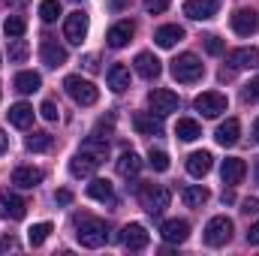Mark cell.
<instances>
[{
	"label": "cell",
	"mask_w": 259,
	"mask_h": 256,
	"mask_svg": "<svg viewBox=\"0 0 259 256\" xmlns=\"http://www.w3.org/2000/svg\"><path fill=\"white\" fill-rule=\"evenodd\" d=\"M220 9V0H187L184 3V15L193 18V21H208L214 18Z\"/></svg>",
	"instance_id": "30bf717a"
},
{
	"label": "cell",
	"mask_w": 259,
	"mask_h": 256,
	"mask_svg": "<svg viewBox=\"0 0 259 256\" xmlns=\"http://www.w3.org/2000/svg\"><path fill=\"white\" fill-rule=\"evenodd\" d=\"M27 58V42L24 39H12V46H9V61L12 64H21Z\"/></svg>",
	"instance_id": "74e56055"
},
{
	"label": "cell",
	"mask_w": 259,
	"mask_h": 256,
	"mask_svg": "<svg viewBox=\"0 0 259 256\" xmlns=\"http://www.w3.org/2000/svg\"><path fill=\"white\" fill-rule=\"evenodd\" d=\"M175 136H178L181 142H196V139L202 136V127L196 124L193 118H181V121L175 124Z\"/></svg>",
	"instance_id": "1f68e13d"
},
{
	"label": "cell",
	"mask_w": 259,
	"mask_h": 256,
	"mask_svg": "<svg viewBox=\"0 0 259 256\" xmlns=\"http://www.w3.org/2000/svg\"><path fill=\"white\" fill-rule=\"evenodd\" d=\"M160 235H163V241L166 244H184L187 238H190V223L187 220H166L163 226H160Z\"/></svg>",
	"instance_id": "9c48e42d"
},
{
	"label": "cell",
	"mask_w": 259,
	"mask_h": 256,
	"mask_svg": "<svg viewBox=\"0 0 259 256\" xmlns=\"http://www.w3.org/2000/svg\"><path fill=\"white\" fill-rule=\"evenodd\" d=\"M139 202H142V208H145L151 217H160V214L169 208L172 193L166 190L163 184H142V187H139Z\"/></svg>",
	"instance_id": "6da1fadb"
},
{
	"label": "cell",
	"mask_w": 259,
	"mask_h": 256,
	"mask_svg": "<svg viewBox=\"0 0 259 256\" xmlns=\"http://www.w3.org/2000/svg\"><path fill=\"white\" fill-rule=\"evenodd\" d=\"M247 241H250V244H259V220L250 226V232H247Z\"/></svg>",
	"instance_id": "bcb514c9"
},
{
	"label": "cell",
	"mask_w": 259,
	"mask_h": 256,
	"mask_svg": "<svg viewBox=\"0 0 259 256\" xmlns=\"http://www.w3.org/2000/svg\"><path fill=\"white\" fill-rule=\"evenodd\" d=\"M121 241H124V247H130V250H145L148 241H151V235H148V229L142 223H127L121 229Z\"/></svg>",
	"instance_id": "8fae6325"
},
{
	"label": "cell",
	"mask_w": 259,
	"mask_h": 256,
	"mask_svg": "<svg viewBox=\"0 0 259 256\" xmlns=\"http://www.w3.org/2000/svg\"><path fill=\"white\" fill-rule=\"evenodd\" d=\"M211 166H214V157H211L208 151H193V154L187 157V172H190L193 178H205V175L211 172Z\"/></svg>",
	"instance_id": "ffe728a7"
},
{
	"label": "cell",
	"mask_w": 259,
	"mask_h": 256,
	"mask_svg": "<svg viewBox=\"0 0 259 256\" xmlns=\"http://www.w3.org/2000/svg\"><path fill=\"white\" fill-rule=\"evenodd\" d=\"M6 115H9V124L18 127V130H24V127L33 124V106H27V103H15V106H9Z\"/></svg>",
	"instance_id": "d4e9b609"
},
{
	"label": "cell",
	"mask_w": 259,
	"mask_h": 256,
	"mask_svg": "<svg viewBox=\"0 0 259 256\" xmlns=\"http://www.w3.org/2000/svg\"><path fill=\"white\" fill-rule=\"evenodd\" d=\"M42 88V78H39V72H33V69H24V72H18L15 75V91L18 94H36Z\"/></svg>",
	"instance_id": "4316f807"
},
{
	"label": "cell",
	"mask_w": 259,
	"mask_h": 256,
	"mask_svg": "<svg viewBox=\"0 0 259 256\" xmlns=\"http://www.w3.org/2000/svg\"><path fill=\"white\" fill-rule=\"evenodd\" d=\"M220 175H223V184L235 187V184H241V181H244V175H247V163H244L241 157H226V160H223Z\"/></svg>",
	"instance_id": "5bb4252c"
},
{
	"label": "cell",
	"mask_w": 259,
	"mask_h": 256,
	"mask_svg": "<svg viewBox=\"0 0 259 256\" xmlns=\"http://www.w3.org/2000/svg\"><path fill=\"white\" fill-rule=\"evenodd\" d=\"M97 169H100V160H97L94 154H88V151H78V154L69 160V172H72L75 178H94Z\"/></svg>",
	"instance_id": "7c38bea8"
},
{
	"label": "cell",
	"mask_w": 259,
	"mask_h": 256,
	"mask_svg": "<svg viewBox=\"0 0 259 256\" xmlns=\"http://www.w3.org/2000/svg\"><path fill=\"white\" fill-rule=\"evenodd\" d=\"M136 72H139V75H142V78H148V81H151V78H157V75H160V72H163V64H160V58H157V55H151V52H139V55H136Z\"/></svg>",
	"instance_id": "e0dca14e"
},
{
	"label": "cell",
	"mask_w": 259,
	"mask_h": 256,
	"mask_svg": "<svg viewBox=\"0 0 259 256\" xmlns=\"http://www.w3.org/2000/svg\"><path fill=\"white\" fill-rule=\"evenodd\" d=\"M148 166H151L154 172H166V169H169V154H166V151H151V154H148Z\"/></svg>",
	"instance_id": "8d00e7d4"
},
{
	"label": "cell",
	"mask_w": 259,
	"mask_h": 256,
	"mask_svg": "<svg viewBox=\"0 0 259 256\" xmlns=\"http://www.w3.org/2000/svg\"><path fill=\"white\" fill-rule=\"evenodd\" d=\"M39 55H42V64L52 66V69H58V66L66 64V49L58 42V39H52V36H46V39H42Z\"/></svg>",
	"instance_id": "4fadbf2b"
},
{
	"label": "cell",
	"mask_w": 259,
	"mask_h": 256,
	"mask_svg": "<svg viewBox=\"0 0 259 256\" xmlns=\"http://www.w3.org/2000/svg\"><path fill=\"white\" fill-rule=\"evenodd\" d=\"M208 187H202V184H190V187H184L181 190V202L187 205V208H202L205 202H208Z\"/></svg>",
	"instance_id": "f1b7e54d"
},
{
	"label": "cell",
	"mask_w": 259,
	"mask_h": 256,
	"mask_svg": "<svg viewBox=\"0 0 259 256\" xmlns=\"http://www.w3.org/2000/svg\"><path fill=\"white\" fill-rule=\"evenodd\" d=\"M223 49H226V46H223L220 36H205V52H208V55H223Z\"/></svg>",
	"instance_id": "ab89813d"
},
{
	"label": "cell",
	"mask_w": 259,
	"mask_h": 256,
	"mask_svg": "<svg viewBox=\"0 0 259 256\" xmlns=\"http://www.w3.org/2000/svg\"><path fill=\"white\" fill-rule=\"evenodd\" d=\"M12 247H15V238H12V235H6V238L0 241V250H12Z\"/></svg>",
	"instance_id": "7dc6e473"
},
{
	"label": "cell",
	"mask_w": 259,
	"mask_h": 256,
	"mask_svg": "<svg viewBox=\"0 0 259 256\" xmlns=\"http://www.w3.org/2000/svg\"><path fill=\"white\" fill-rule=\"evenodd\" d=\"M24 145H27V151L42 154V151H49V148H52V136H49V133H30Z\"/></svg>",
	"instance_id": "836d02e7"
},
{
	"label": "cell",
	"mask_w": 259,
	"mask_h": 256,
	"mask_svg": "<svg viewBox=\"0 0 259 256\" xmlns=\"http://www.w3.org/2000/svg\"><path fill=\"white\" fill-rule=\"evenodd\" d=\"M184 39V27H178V24H163V27H157V33H154V42L160 46V49H172L175 42H181Z\"/></svg>",
	"instance_id": "603a6c76"
},
{
	"label": "cell",
	"mask_w": 259,
	"mask_h": 256,
	"mask_svg": "<svg viewBox=\"0 0 259 256\" xmlns=\"http://www.w3.org/2000/svg\"><path fill=\"white\" fill-rule=\"evenodd\" d=\"M6 148H9V136L0 130V154H6Z\"/></svg>",
	"instance_id": "c3c4849f"
},
{
	"label": "cell",
	"mask_w": 259,
	"mask_h": 256,
	"mask_svg": "<svg viewBox=\"0 0 259 256\" xmlns=\"http://www.w3.org/2000/svg\"><path fill=\"white\" fill-rule=\"evenodd\" d=\"M256 178H259V166H256Z\"/></svg>",
	"instance_id": "816d5d0a"
},
{
	"label": "cell",
	"mask_w": 259,
	"mask_h": 256,
	"mask_svg": "<svg viewBox=\"0 0 259 256\" xmlns=\"http://www.w3.org/2000/svg\"><path fill=\"white\" fill-rule=\"evenodd\" d=\"M81 64H84V69H91V72H97V69H100V64H97V55H88Z\"/></svg>",
	"instance_id": "f6af8a7d"
},
{
	"label": "cell",
	"mask_w": 259,
	"mask_h": 256,
	"mask_svg": "<svg viewBox=\"0 0 259 256\" xmlns=\"http://www.w3.org/2000/svg\"><path fill=\"white\" fill-rule=\"evenodd\" d=\"M109 88L115 94H124L130 88V69L124 64H112L109 66Z\"/></svg>",
	"instance_id": "83f0119b"
},
{
	"label": "cell",
	"mask_w": 259,
	"mask_h": 256,
	"mask_svg": "<svg viewBox=\"0 0 259 256\" xmlns=\"http://www.w3.org/2000/svg\"><path fill=\"white\" fill-rule=\"evenodd\" d=\"M169 9V0H145V12L148 15H160Z\"/></svg>",
	"instance_id": "60d3db41"
},
{
	"label": "cell",
	"mask_w": 259,
	"mask_h": 256,
	"mask_svg": "<svg viewBox=\"0 0 259 256\" xmlns=\"http://www.w3.org/2000/svg\"><path fill=\"white\" fill-rule=\"evenodd\" d=\"M84 36H88V15L81 9H75L64 18V39L69 46H81Z\"/></svg>",
	"instance_id": "ba28073f"
},
{
	"label": "cell",
	"mask_w": 259,
	"mask_h": 256,
	"mask_svg": "<svg viewBox=\"0 0 259 256\" xmlns=\"http://www.w3.org/2000/svg\"><path fill=\"white\" fill-rule=\"evenodd\" d=\"M130 39H133V21H118V24H112L109 33H106V42H109L112 49H124Z\"/></svg>",
	"instance_id": "44dd1931"
},
{
	"label": "cell",
	"mask_w": 259,
	"mask_h": 256,
	"mask_svg": "<svg viewBox=\"0 0 259 256\" xmlns=\"http://www.w3.org/2000/svg\"><path fill=\"white\" fill-rule=\"evenodd\" d=\"M55 202H58V205H69V202H72V193L69 190H58L55 193Z\"/></svg>",
	"instance_id": "ee69618b"
},
{
	"label": "cell",
	"mask_w": 259,
	"mask_h": 256,
	"mask_svg": "<svg viewBox=\"0 0 259 256\" xmlns=\"http://www.w3.org/2000/svg\"><path fill=\"white\" fill-rule=\"evenodd\" d=\"M193 106H196V112H202L205 118H220L229 109V100L220 91H205V94H199L193 100Z\"/></svg>",
	"instance_id": "8992f818"
},
{
	"label": "cell",
	"mask_w": 259,
	"mask_h": 256,
	"mask_svg": "<svg viewBox=\"0 0 259 256\" xmlns=\"http://www.w3.org/2000/svg\"><path fill=\"white\" fill-rule=\"evenodd\" d=\"M39 115H42L46 121H58V118H61V109H58L52 100H46V103L39 106Z\"/></svg>",
	"instance_id": "f35d334b"
},
{
	"label": "cell",
	"mask_w": 259,
	"mask_h": 256,
	"mask_svg": "<svg viewBox=\"0 0 259 256\" xmlns=\"http://www.w3.org/2000/svg\"><path fill=\"white\" fill-rule=\"evenodd\" d=\"M241 214H247V217H250V214H259V199L256 196H247V199L241 202Z\"/></svg>",
	"instance_id": "b9f144b4"
},
{
	"label": "cell",
	"mask_w": 259,
	"mask_h": 256,
	"mask_svg": "<svg viewBox=\"0 0 259 256\" xmlns=\"http://www.w3.org/2000/svg\"><path fill=\"white\" fill-rule=\"evenodd\" d=\"M24 30H27V21H24L21 15H9V18H6V24H3L6 39H21V36H24Z\"/></svg>",
	"instance_id": "d6a6232c"
},
{
	"label": "cell",
	"mask_w": 259,
	"mask_h": 256,
	"mask_svg": "<svg viewBox=\"0 0 259 256\" xmlns=\"http://www.w3.org/2000/svg\"><path fill=\"white\" fill-rule=\"evenodd\" d=\"M64 91L69 94V100H72L75 106H94V103L100 100L97 84L88 81V78H81V75H66L64 78Z\"/></svg>",
	"instance_id": "7a4b0ae2"
},
{
	"label": "cell",
	"mask_w": 259,
	"mask_h": 256,
	"mask_svg": "<svg viewBox=\"0 0 259 256\" xmlns=\"http://www.w3.org/2000/svg\"><path fill=\"white\" fill-rule=\"evenodd\" d=\"M133 127L142 136H160L163 133V118L154 115V112H139V115H133Z\"/></svg>",
	"instance_id": "2e32d148"
},
{
	"label": "cell",
	"mask_w": 259,
	"mask_h": 256,
	"mask_svg": "<svg viewBox=\"0 0 259 256\" xmlns=\"http://www.w3.org/2000/svg\"><path fill=\"white\" fill-rule=\"evenodd\" d=\"M75 238H78V244L81 247H91V250H97V247H103L106 244V223L103 220H97V217H84L81 223H78V232H75Z\"/></svg>",
	"instance_id": "277c9868"
},
{
	"label": "cell",
	"mask_w": 259,
	"mask_h": 256,
	"mask_svg": "<svg viewBox=\"0 0 259 256\" xmlns=\"http://www.w3.org/2000/svg\"><path fill=\"white\" fill-rule=\"evenodd\" d=\"M214 139H217V145H223V148H229V145H235L238 139H241V124L235 121V118H226L217 133H214Z\"/></svg>",
	"instance_id": "7402d4cb"
},
{
	"label": "cell",
	"mask_w": 259,
	"mask_h": 256,
	"mask_svg": "<svg viewBox=\"0 0 259 256\" xmlns=\"http://www.w3.org/2000/svg\"><path fill=\"white\" fill-rule=\"evenodd\" d=\"M139 172H142L139 154H136V151H124V154L118 157V175H121V178H136Z\"/></svg>",
	"instance_id": "484cf974"
},
{
	"label": "cell",
	"mask_w": 259,
	"mask_h": 256,
	"mask_svg": "<svg viewBox=\"0 0 259 256\" xmlns=\"http://www.w3.org/2000/svg\"><path fill=\"white\" fill-rule=\"evenodd\" d=\"M244 100H247V103H256L259 100V81H250V84L244 88Z\"/></svg>",
	"instance_id": "7bdbcfd3"
},
{
	"label": "cell",
	"mask_w": 259,
	"mask_h": 256,
	"mask_svg": "<svg viewBox=\"0 0 259 256\" xmlns=\"http://www.w3.org/2000/svg\"><path fill=\"white\" fill-rule=\"evenodd\" d=\"M81 151H88V154H94L100 163L109 157V142H106V136H100V133H94V136H88L84 139V145H81Z\"/></svg>",
	"instance_id": "f546056e"
},
{
	"label": "cell",
	"mask_w": 259,
	"mask_h": 256,
	"mask_svg": "<svg viewBox=\"0 0 259 256\" xmlns=\"http://www.w3.org/2000/svg\"><path fill=\"white\" fill-rule=\"evenodd\" d=\"M24 214H27V202L21 196H12V193L0 196V217H6V220H24Z\"/></svg>",
	"instance_id": "9a60e30c"
},
{
	"label": "cell",
	"mask_w": 259,
	"mask_h": 256,
	"mask_svg": "<svg viewBox=\"0 0 259 256\" xmlns=\"http://www.w3.org/2000/svg\"><path fill=\"white\" fill-rule=\"evenodd\" d=\"M169 72H172V78L175 81H184V84H193V81H199L202 75H205V66H202V61L196 58V55H178L175 61H172V66H169Z\"/></svg>",
	"instance_id": "3957f363"
},
{
	"label": "cell",
	"mask_w": 259,
	"mask_h": 256,
	"mask_svg": "<svg viewBox=\"0 0 259 256\" xmlns=\"http://www.w3.org/2000/svg\"><path fill=\"white\" fill-rule=\"evenodd\" d=\"M232 30L238 36H250L256 30V12L253 9H235L232 12Z\"/></svg>",
	"instance_id": "d6986e66"
},
{
	"label": "cell",
	"mask_w": 259,
	"mask_h": 256,
	"mask_svg": "<svg viewBox=\"0 0 259 256\" xmlns=\"http://www.w3.org/2000/svg\"><path fill=\"white\" fill-rule=\"evenodd\" d=\"M88 196L91 199H97V202H112V181H106V178H94L91 184H88Z\"/></svg>",
	"instance_id": "4dcf8cb0"
},
{
	"label": "cell",
	"mask_w": 259,
	"mask_h": 256,
	"mask_svg": "<svg viewBox=\"0 0 259 256\" xmlns=\"http://www.w3.org/2000/svg\"><path fill=\"white\" fill-rule=\"evenodd\" d=\"M58 15H64V9H61V0H42V3H39V18H42L46 24L58 21Z\"/></svg>",
	"instance_id": "d590c367"
},
{
	"label": "cell",
	"mask_w": 259,
	"mask_h": 256,
	"mask_svg": "<svg viewBox=\"0 0 259 256\" xmlns=\"http://www.w3.org/2000/svg\"><path fill=\"white\" fill-rule=\"evenodd\" d=\"M253 136H256V142H259V118H256V124H253Z\"/></svg>",
	"instance_id": "f907efd6"
},
{
	"label": "cell",
	"mask_w": 259,
	"mask_h": 256,
	"mask_svg": "<svg viewBox=\"0 0 259 256\" xmlns=\"http://www.w3.org/2000/svg\"><path fill=\"white\" fill-rule=\"evenodd\" d=\"M52 235V223H33L30 229H27V241L33 244V247H39V244H46V238Z\"/></svg>",
	"instance_id": "e575fe53"
},
{
	"label": "cell",
	"mask_w": 259,
	"mask_h": 256,
	"mask_svg": "<svg viewBox=\"0 0 259 256\" xmlns=\"http://www.w3.org/2000/svg\"><path fill=\"white\" fill-rule=\"evenodd\" d=\"M12 184L21 187V190H33L36 184H42V169H36V166H18L12 172Z\"/></svg>",
	"instance_id": "ac0fdd59"
},
{
	"label": "cell",
	"mask_w": 259,
	"mask_h": 256,
	"mask_svg": "<svg viewBox=\"0 0 259 256\" xmlns=\"http://www.w3.org/2000/svg\"><path fill=\"white\" fill-rule=\"evenodd\" d=\"M148 106H151V112H154V115L166 118V115L178 112V94H175V91H169V88H154V91L148 94Z\"/></svg>",
	"instance_id": "52a82bcc"
},
{
	"label": "cell",
	"mask_w": 259,
	"mask_h": 256,
	"mask_svg": "<svg viewBox=\"0 0 259 256\" xmlns=\"http://www.w3.org/2000/svg\"><path fill=\"white\" fill-rule=\"evenodd\" d=\"M229 64H232V69H253V66H259V49H235L232 55H229Z\"/></svg>",
	"instance_id": "cb8c5ba5"
},
{
	"label": "cell",
	"mask_w": 259,
	"mask_h": 256,
	"mask_svg": "<svg viewBox=\"0 0 259 256\" xmlns=\"http://www.w3.org/2000/svg\"><path fill=\"white\" fill-rule=\"evenodd\" d=\"M124 3H127V0H112V6H115V9H124Z\"/></svg>",
	"instance_id": "681fc988"
},
{
	"label": "cell",
	"mask_w": 259,
	"mask_h": 256,
	"mask_svg": "<svg viewBox=\"0 0 259 256\" xmlns=\"http://www.w3.org/2000/svg\"><path fill=\"white\" fill-rule=\"evenodd\" d=\"M232 229H235V226H232V220H229L226 214L211 217L208 226H205V244H208V247H223V244H229Z\"/></svg>",
	"instance_id": "5b68a950"
}]
</instances>
